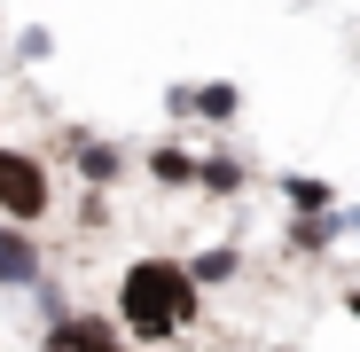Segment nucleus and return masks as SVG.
I'll return each mask as SVG.
<instances>
[{
  "label": "nucleus",
  "instance_id": "obj_4",
  "mask_svg": "<svg viewBox=\"0 0 360 352\" xmlns=\"http://www.w3.org/2000/svg\"><path fill=\"white\" fill-rule=\"evenodd\" d=\"M0 282L8 289H39V235L0 227Z\"/></svg>",
  "mask_w": 360,
  "mask_h": 352
},
{
  "label": "nucleus",
  "instance_id": "obj_1",
  "mask_svg": "<svg viewBox=\"0 0 360 352\" xmlns=\"http://www.w3.org/2000/svg\"><path fill=\"white\" fill-rule=\"evenodd\" d=\"M196 313H204V289L188 282L180 259H134L126 282H117V321H126V337H141V344L180 337Z\"/></svg>",
  "mask_w": 360,
  "mask_h": 352
},
{
  "label": "nucleus",
  "instance_id": "obj_11",
  "mask_svg": "<svg viewBox=\"0 0 360 352\" xmlns=\"http://www.w3.org/2000/svg\"><path fill=\"white\" fill-rule=\"evenodd\" d=\"M290 235H297V251H321V243H329V235H337V227H329V219H321V211H314V219H297V227H290Z\"/></svg>",
  "mask_w": 360,
  "mask_h": 352
},
{
  "label": "nucleus",
  "instance_id": "obj_2",
  "mask_svg": "<svg viewBox=\"0 0 360 352\" xmlns=\"http://www.w3.org/2000/svg\"><path fill=\"white\" fill-rule=\"evenodd\" d=\"M47 204H55V188H47L39 157L0 149V211H8V227H39V219H47Z\"/></svg>",
  "mask_w": 360,
  "mask_h": 352
},
{
  "label": "nucleus",
  "instance_id": "obj_10",
  "mask_svg": "<svg viewBox=\"0 0 360 352\" xmlns=\"http://www.w3.org/2000/svg\"><path fill=\"white\" fill-rule=\"evenodd\" d=\"M282 196H290L297 211H329V188H321V181H282Z\"/></svg>",
  "mask_w": 360,
  "mask_h": 352
},
{
  "label": "nucleus",
  "instance_id": "obj_6",
  "mask_svg": "<svg viewBox=\"0 0 360 352\" xmlns=\"http://www.w3.org/2000/svg\"><path fill=\"white\" fill-rule=\"evenodd\" d=\"M79 172H86L94 188H110V181H117V149H110V141H79Z\"/></svg>",
  "mask_w": 360,
  "mask_h": 352
},
{
  "label": "nucleus",
  "instance_id": "obj_8",
  "mask_svg": "<svg viewBox=\"0 0 360 352\" xmlns=\"http://www.w3.org/2000/svg\"><path fill=\"white\" fill-rule=\"evenodd\" d=\"M196 181H204L212 196H235V188H243V164H235V157H212V164H196Z\"/></svg>",
  "mask_w": 360,
  "mask_h": 352
},
{
  "label": "nucleus",
  "instance_id": "obj_7",
  "mask_svg": "<svg viewBox=\"0 0 360 352\" xmlns=\"http://www.w3.org/2000/svg\"><path fill=\"white\" fill-rule=\"evenodd\" d=\"M149 172H157L165 188H188V181H196V164L180 157V149H149Z\"/></svg>",
  "mask_w": 360,
  "mask_h": 352
},
{
  "label": "nucleus",
  "instance_id": "obj_9",
  "mask_svg": "<svg viewBox=\"0 0 360 352\" xmlns=\"http://www.w3.org/2000/svg\"><path fill=\"white\" fill-rule=\"evenodd\" d=\"M227 274H235V251H204V259L188 266V282H196V289H204V282H227Z\"/></svg>",
  "mask_w": 360,
  "mask_h": 352
},
{
  "label": "nucleus",
  "instance_id": "obj_3",
  "mask_svg": "<svg viewBox=\"0 0 360 352\" xmlns=\"http://www.w3.org/2000/svg\"><path fill=\"white\" fill-rule=\"evenodd\" d=\"M39 352H126V337H117L102 313H55V329L39 337Z\"/></svg>",
  "mask_w": 360,
  "mask_h": 352
},
{
  "label": "nucleus",
  "instance_id": "obj_5",
  "mask_svg": "<svg viewBox=\"0 0 360 352\" xmlns=\"http://www.w3.org/2000/svg\"><path fill=\"white\" fill-rule=\"evenodd\" d=\"M180 110H188V117H235V110H243V94H235V86H196V94H172Z\"/></svg>",
  "mask_w": 360,
  "mask_h": 352
},
{
  "label": "nucleus",
  "instance_id": "obj_12",
  "mask_svg": "<svg viewBox=\"0 0 360 352\" xmlns=\"http://www.w3.org/2000/svg\"><path fill=\"white\" fill-rule=\"evenodd\" d=\"M345 313H352V321H360V289H345Z\"/></svg>",
  "mask_w": 360,
  "mask_h": 352
}]
</instances>
